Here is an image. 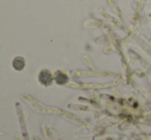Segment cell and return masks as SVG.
I'll return each instance as SVG.
<instances>
[{"instance_id":"3957f363","label":"cell","mask_w":151,"mask_h":140,"mask_svg":"<svg viewBox=\"0 0 151 140\" xmlns=\"http://www.w3.org/2000/svg\"><path fill=\"white\" fill-rule=\"evenodd\" d=\"M55 80L57 82V84L63 85V84H65V82H67V76L65 75L64 73H62V72L58 71L56 73V76H55Z\"/></svg>"},{"instance_id":"6da1fadb","label":"cell","mask_w":151,"mask_h":140,"mask_svg":"<svg viewBox=\"0 0 151 140\" xmlns=\"http://www.w3.org/2000/svg\"><path fill=\"white\" fill-rule=\"evenodd\" d=\"M38 78H40V82H42V84H44L45 86H48V85H50L51 82H52V75H51L50 72L47 71V70H44V71L40 72Z\"/></svg>"},{"instance_id":"7a4b0ae2","label":"cell","mask_w":151,"mask_h":140,"mask_svg":"<svg viewBox=\"0 0 151 140\" xmlns=\"http://www.w3.org/2000/svg\"><path fill=\"white\" fill-rule=\"evenodd\" d=\"M13 66L15 69H17V70H22V69L24 68V66H25V61H24L23 58H21V57H18V58H16L15 60L13 61Z\"/></svg>"}]
</instances>
